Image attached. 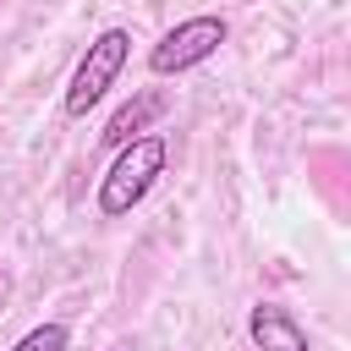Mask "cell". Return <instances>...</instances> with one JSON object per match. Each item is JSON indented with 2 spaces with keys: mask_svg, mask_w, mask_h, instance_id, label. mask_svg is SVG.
Listing matches in <instances>:
<instances>
[{
  "mask_svg": "<svg viewBox=\"0 0 351 351\" xmlns=\"http://www.w3.org/2000/svg\"><path fill=\"white\" fill-rule=\"evenodd\" d=\"M165 159H170V143H165L159 132H148V137L126 143V148L115 154L110 176L99 181V214H104V219L132 214V208H137V203L154 192V181L165 176Z\"/></svg>",
  "mask_w": 351,
  "mask_h": 351,
  "instance_id": "obj_1",
  "label": "cell"
},
{
  "mask_svg": "<svg viewBox=\"0 0 351 351\" xmlns=\"http://www.w3.org/2000/svg\"><path fill=\"white\" fill-rule=\"evenodd\" d=\"M126 55H132V33L126 27H104L93 44H88V55L77 60V71H71V82H66V115H88L110 88H115V77H121V66H126Z\"/></svg>",
  "mask_w": 351,
  "mask_h": 351,
  "instance_id": "obj_2",
  "label": "cell"
},
{
  "mask_svg": "<svg viewBox=\"0 0 351 351\" xmlns=\"http://www.w3.org/2000/svg\"><path fill=\"white\" fill-rule=\"evenodd\" d=\"M219 44H225V16H186L148 49V71L154 77H181V71L203 66L208 55H219Z\"/></svg>",
  "mask_w": 351,
  "mask_h": 351,
  "instance_id": "obj_3",
  "label": "cell"
},
{
  "mask_svg": "<svg viewBox=\"0 0 351 351\" xmlns=\"http://www.w3.org/2000/svg\"><path fill=\"white\" fill-rule=\"evenodd\" d=\"M247 335H252L258 351H307V329H302L296 313L280 307V302H258V307L247 313Z\"/></svg>",
  "mask_w": 351,
  "mask_h": 351,
  "instance_id": "obj_4",
  "label": "cell"
},
{
  "mask_svg": "<svg viewBox=\"0 0 351 351\" xmlns=\"http://www.w3.org/2000/svg\"><path fill=\"white\" fill-rule=\"evenodd\" d=\"M165 104H159V93H137L132 104H121L115 115H110V126L99 132L110 148H126V143H137V137H148V121L159 115Z\"/></svg>",
  "mask_w": 351,
  "mask_h": 351,
  "instance_id": "obj_5",
  "label": "cell"
},
{
  "mask_svg": "<svg viewBox=\"0 0 351 351\" xmlns=\"http://www.w3.org/2000/svg\"><path fill=\"white\" fill-rule=\"evenodd\" d=\"M71 346V329L66 324H38V329H27L11 351H66Z\"/></svg>",
  "mask_w": 351,
  "mask_h": 351,
  "instance_id": "obj_6",
  "label": "cell"
},
{
  "mask_svg": "<svg viewBox=\"0 0 351 351\" xmlns=\"http://www.w3.org/2000/svg\"><path fill=\"white\" fill-rule=\"evenodd\" d=\"M110 351H121V346H110Z\"/></svg>",
  "mask_w": 351,
  "mask_h": 351,
  "instance_id": "obj_7",
  "label": "cell"
}]
</instances>
